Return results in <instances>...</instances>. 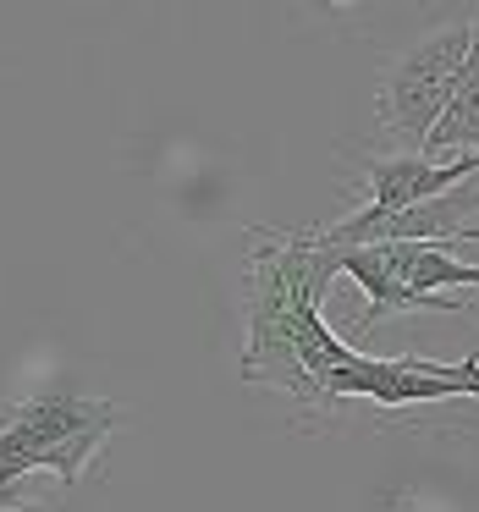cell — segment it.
I'll list each match as a JSON object with an SVG mask.
<instances>
[{
  "label": "cell",
  "mask_w": 479,
  "mask_h": 512,
  "mask_svg": "<svg viewBox=\"0 0 479 512\" xmlns=\"http://www.w3.org/2000/svg\"><path fill=\"white\" fill-rule=\"evenodd\" d=\"M0 512H39V507H0Z\"/></svg>",
  "instance_id": "9c48e42d"
},
{
  "label": "cell",
  "mask_w": 479,
  "mask_h": 512,
  "mask_svg": "<svg viewBox=\"0 0 479 512\" xmlns=\"http://www.w3.org/2000/svg\"><path fill=\"white\" fill-rule=\"evenodd\" d=\"M122 408L111 397H78V391H45L0 408V496L34 468H50L61 485H78L83 468L105 452Z\"/></svg>",
  "instance_id": "7a4b0ae2"
},
{
  "label": "cell",
  "mask_w": 479,
  "mask_h": 512,
  "mask_svg": "<svg viewBox=\"0 0 479 512\" xmlns=\"http://www.w3.org/2000/svg\"><path fill=\"white\" fill-rule=\"evenodd\" d=\"M468 45H474V17H457V23H441L424 39H413V45L386 67L375 111L402 144L424 149L430 127L441 122L446 100H452V83L468 61Z\"/></svg>",
  "instance_id": "277c9868"
},
{
  "label": "cell",
  "mask_w": 479,
  "mask_h": 512,
  "mask_svg": "<svg viewBox=\"0 0 479 512\" xmlns=\"http://www.w3.org/2000/svg\"><path fill=\"white\" fill-rule=\"evenodd\" d=\"M331 254H336V276H353L369 298V309L353 325L358 336H369L391 314H463V303L446 298V287H479V265H457L441 243H369V248H331Z\"/></svg>",
  "instance_id": "3957f363"
},
{
  "label": "cell",
  "mask_w": 479,
  "mask_h": 512,
  "mask_svg": "<svg viewBox=\"0 0 479 512\" xmlns=\"http://www.w3.org/2000/svg\"><path fill=\"white\" fill-rule=\"evenodd\" d=\"M391 512H408V501H391Z\"/></svg>",
  "instance_id": "30bf717a"
},
{
  "label": "cell",
  "mask_w": 479,
  "mask_h": 512,
  "mask_svg": "<svg viewBox=\"0 0 479 512\" xmlns=\"http://www.w3.org/2000/svg\"><path fill=\"white\" fill-rule=\"evenodd\" d=\"M254 248L243 259V364L248 386L292 397L298 408H325L320 380L358 353L325 325V287L314 281V232L248 226Z\"/></svg>",
  "instance_id": "6da1fadb"
},
{
  "label": "cell",
  "mask_w": 479,
  "mask_h": 512,
  "mask_svg": "<svg viewBox=\"0 0 479 512\" xmlns=\"http://www.w3.org/2000/svg\"><path fill=\"white\" fill-rule=\"evenodd\" d=\"M452 243H479V226H457V237Z\"/></svg>",
  "instance_id": "ba28073f"
},
{
  "label": "cell",
  "mask_w": 479,
  "mask_h": 512,
  "mask_svg": "<svg viewBox=\"0 0 479 512\" xmlns=\"http://www.w3.org/2000/svg\"><path fill=\"white\" fill-rule=\"evenodd\" d=\"M435 155H479V12H474V45H468V61L452 83V100H446L441 122L424 138V160Z\"/></svg>",
  "instance_id": "52a82bcc"
},
{
  "label": "cell",
  "mask_w": 479,
  "mask_h": 512,
  "mask_svg": "<svg viewBox=\"0 0 479 512\" xmlns=\"http://www.w3.org/2000/svg\"><path fill=\"white\" fill-rule=\"evenodd\" d=\"M479 177V155H457V160H424V155H386V160H369L364 182H369V199L364 210H353L347 221L369 226V221H386V215L402 210H419V204L446 199L452 188Z\"/></svg>",
  "instance_id": "8992f818"
},
{
  "label": "cell",
  "mask_w": 479,
  "mask_h": 512,
  "mask_svg": "<svg viewBox=\"0 0 479 512\" xmlns=\"http://www.w3.org/2000/svg\"><path fill=\"white\" fill-rule=\"evenodd\" d=\"M325 408L342 402H375V408H408V402H479V358L463 364H441V358H369L353 353L347 364H336L320 380Z\"/></svg>",
  "instance_id": "5b68a950"
}]
</instances>
